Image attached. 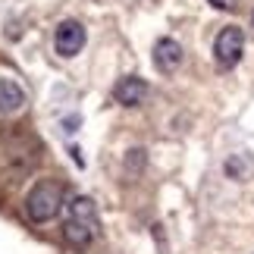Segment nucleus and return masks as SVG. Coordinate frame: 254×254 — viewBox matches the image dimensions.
Returning <instances> with one entry per match:
<instances>
[{"label": "nucleus", "mask_w": 254, "mask_h": 254, "mask_svg": "<svg viewBox=\"0 0 254 254\" xmlns=\"http://www.w3.org/2000/svg\"><path fill=\"white\" fill-rule=\"evenodd\" d=\"M97 232V210L91 198H75L66 204V223H63V239L72 248H88Z\"/></svg>", "instance_id": "obj_1"}, {"label": "nucleus", "mask_w": 254, "mask_h": 254, "mask_svg": "<svg viewBox=\"0 0 254 254\" xmlns=\"http://www.w3.org/2000/svg\"><path fill=\"white\" fill-rule=\"evenodd\" d=\"M54 44H57V54L60 57H75L82 51V44H85V28L75 22V19H66V22L57 25Z\"/></svg>", "instance_id": "obj_4"}, {"label": "nucleus", "mask_w": 254, "mask_h": 254, "mask_svg": "<svg viewBox=\"0 0 254 254\" xmlns=\"http://www.w3.org/2000/svg\"><path fill=\"white\" fill-rule=\"evenodd\" d=\"M60 207H63V185L54 182V179H41L25 198V213H28V220H35V223L54 220L57 213H60Z\"/></svg>", "instance_id": "obj_2"}, {"label": "nucleus", "mask_w": 254, "mask_h": 254, "mask_svg": "<svg viewBox=\"0 0 254 254\" xmlns=\"http://www.w3.org/2000/svg\"><path fill=\"white\" fill-rule=\"evenodd\" d=\"M242 51H245V35L236 25H226L217 35V41H213V54H217V63L223 69H232L242 60Z\"/></svg>", "instance_id": "obj_3"}, {"label": "nucleus", "mask_w": 254, "mask_h": 254, "mask_svg": "<svg viewBox=\"0 0 254 254\" xmlns=\"http://www.w3.org/2000/svg\"><path fill=\"white\" fill-rule=\"evenodd\" d=\"M25 104V94L13 79H0V113H16Z\"/></svg>", "instance_id": "obj_7"}, {"label": "nucleus", "mask_w": 254, "mask_h": 254, "mask_svg": "<svg viewBox=\"0 0 254 254\" xmlns=\"http://www.w3.org/2000/svg\"><path fill=\"white\" fill-rule=\"evenodd\" d=\"M210 6H217V9H236L239 0H207Z\"/></svg>", "instance_id": "obj_8"}, {"label": "nucleus", "mask_w": 254, "mask_h": 254, "mask_svg": "<svg viewBox=\"0 0 254 254\" xmlns=\"http://www.w3.org/2000/svg\"><path fill=\"white\" fill-rule=\"evenodd\" d=\"M113 97H116L123 107H138L144 97H148V82L138 79V75H126V79L116 82Z\"/></svg>", "instance_id": "obj_5"}, {"label": "nucleus", "mask_w": 254, "mask_h": 254, "mask_svg": "<svg viewBox=\"0 0 254 254\" xmlns=\"http://www.w3.org/2000/svg\"><path fill=\"white\" fill-rule=\"evenodd\" d=\"M154 63H157L160 72H176L182 63V47L173 38H160L157 47H154Z\"/></svg>", "instance_id": "obj_6"}]
</instances>
